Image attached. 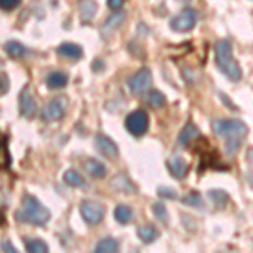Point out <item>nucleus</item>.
Listing matches in <instances>:
<instances>
[{"mask_svg": "<svg viewBox=\"0 0 253 253\" xmlns=\"http://www.w3.org/2000/svg\"><path fill=\"white\" fill-rule=\"evenodd\" d=\"M9 91V76L5 73L0 75V95H5Z\"/></svg>", "mask_w": 253, "mask_h": 253, "instance_id": "nucleus-31", "label": "nucleus"}, {"mask_svg": "<svg viewBox=\"0 0 253 253\" xmlns=\"http://www.w3.org/2000/svg\"><path fill=\"white\" fill-rule=\"evenodd\" d=\"M96 12H98V5L95 0H83V2L80 3V17L84 24L95 19Z\"/></svg>", "mask_w": 253, "mask_h": 253, "instance_id": "nucleus-17", "label": "nucleus"}, {"mask_svg": "<svg viewBox=\"0 0 253 253\" xmlns=\"http://www.w3.org/2000/svg\"><path fill=\"white\" fill-rule=\"evenodd\" d=\"M213 128L216 135L226 140L224 150H226L228 156H233V154L238 152V149L242 147L243 138L248 133L247 124H243L242 120H236V118H221V120H216L213 124Z\"/></svg>", "mask_w": 253, "mask_h": 253, "instance_id": "nucleus-1", "label": "nucleus"}, {"mask_svg": "<svg viewBox=\"0 0 253 253\" xmlns=\"http://www.w3.org/2000/svg\"><path fill=\"white\" fill-rule=\"evenodd\" d=\"M137 235H138V238H140V242H142V243L150 245V243H154V242H156V240L159 238L161 231H159L157 228L154 226V224L145 223V224H142V226H138V228H137Z\"/></svg>", "mask_w": 253, "mask_h": 253, "instance_id": "nucleus-13", "label": "nucleus"}, {"mask_svg": "<svg viewBox=\"0 0 253 253\" xmlns=\"http://www.w3.org/2000/svg\"><path fill=\"white\" fill-rule=\"evenodd\" d=\"M166 164H167V169H169V172L172 177L184 179L187 175V164H186V161H182V157L172 156V157H169V161H167Z\"/></svg>", "mask_w": 253, "mask_h": 253, "instance_id": "nucleus-11", "label": "nucleus"}, {"mask_svg": "<svg viewBox=\"0 0 253 253\" xmlns=\"http://www.w3.org/2000/svg\"><path fill=\"white\" fill-rule=\"evenodd\" d=\"M214 61L219 71L223 73L230 81H240L242 80V68L233 58V49L231 42L228 39H219L214 46Z\"/></svg>", "mask_w": 253, "mask_h": 253, "instance_id": "nucleus-2", "label": "nucleus"}, {"mask_svg": "<svg viewBox=\"0 0 253 253\" xmlns=\"http://www.w3.org/2000/svg\"><path fill=\"white\" fill-rule=\"evenodd\" d=\"M58 54L63 56V58H66V59L76 61V59L83 58V49H81V46H78V44L64 42L58 47Z\"/></svg>", "mask_w": 253, "mask_h": 253, "instance_id": "nucleus-15", "label": "nucleus"}, {"mask_svg": "<svg viewBox=\"0 0 253 253\" xmlns=\"http://www.w3.org/2000/svg\"><path fill=\"white\" fill-rule=\"evenodd\" d=\"M19 112L22 113L26 118H32L36 117V112H38V105H36L34 96L31 95L29 88H22L19 95Z\"/></svg>", "mask_w": 253, "mask_h": 253, "instance_id": "nucleus-10", "label": "nucleus"}, {"mask_svg": "<svg viewBox=\"0 0 253 253\" xmlns=\"http://www.w3.org/2000/svg\"><path fill=\"white\" fill-rule=\"evenodd\" d=\"M107 3H108V9H112L113 12L122 10V7H124V0H107Z\"/></svg>", "mask_w": 253, "mask_h": 253, "instance_id": "nucleus-32", "label": "nucleus"}, {"mask_svg": "<svg viewBox=\"0 0 253 253\" xmlns=\"http://www.w3.org/2000/svg\"><path fill=\"white\" fill-rule=\"evenodd\" d=\"M126 15L124 10H118V12H113L110 17L105 20L103 24V34H110V32H113L115 29H118V27L122 26V24L125 22Z\"/></svg>", "mask_w": 253, "mask_h": 253, "instance_id": "nucleus-16", "label": "nucleus"}, {"mask_svg": "<svg viewBox=\"0 0 253 253\" xmlns=\"http://www.w3.org/2000/svg\"><path fill=\"white\" fill-rule=\"evenodd\" d=\"M179 2H182V3H187V2H189V0H179Z\"/></svg>", "mask_w": 253, "mask_h": 253, "instance_id": "nucleus-36", "label": "nucleus"}, {"mask_svg": "<svg viewBox=\"0 0 253 253\" xmlns=\"http://www.w3.org/2000/svg\"><path fill=\"white\" fill-rule=\"evenodd\" d=\"M150 84H152V71L149 68L138 69L135 75L126 80V86L132 95H142L150 88Z\"/></svg>", "mask_w": 253, "mask_h": 253, "instance_id": "nucleus-5", "label": "nucleus"}, {"mask_svg": "<svg viewBox=\"0 0 253 253\" xmlns=\"http://www.w3.org/2000/svg\"><path fill=\"white\" fill-rule=\"evenodd\" d=\"M113 218H115V221H117V223H120V224L130 223V221L133 219V211H132V208L126 206V205H118V206L115 208V211H113Z\"/></svg>", "mask_w": 253, "mask_h": 253, "instance_id": "nucleus-22", "label": "nucleus"}, {"mask_svg": "<svg viewBox=\"0 0 253 253\" xmlns=\"http://www.w3.org/2000/svg\"><path fill=\"white\" fill-rule=\"evenodd\" d=\"M95 145H96L98 152L103 157L110 159V161L118 157V145L108 135H105V133H98L95 137Z\"/></svg>", "mask_w": 253, "mask_h": 253, "instance_id": "nucleus-9", "label": "nucleus"}, {"mask_svg": "<svg viewBox=\"0 0 253 253\" xmlns=\"http://www.w3.org/2000/svg\"><path fill=\"white\" fill-rule=\"evenodd\" d=\"M208 196H210L211 203L214 205L216 210H223V208L228 205V201H230V196L223 189H211L210 193H208Z\"/></svg>", "mask_w": 253, "mask_h": 253, "instance_id": "nucleus-23", "label": "nucleus"}, {"mask_svg": "<svg viewBox=\"0 0 253 253\" xmlns=\"http://www.w3.org/2000/svg\"><path fill=\"white\" fill-rule=\"evenodd\" d=\"M64 182H66L69 187H75V189H84V187H86V182H84L83 175L75 169H68L66 172H64Z\"/></svg>", "mask_w": 253, "mask_h": 253, "instance_id": "nucleus-20", "label": "nucleus"}, {"mask_svg": "<svg viewBox=\"0 0 253 253\" xmlns=\"http://www.w3.org/2000/svg\"><path fill=\"white\" fill-rule=\"evenodd\" d=\"M118 248H120V245L115 238H112V236H107V238L100 240V242L96 243L95 247V252L96 253H115L118 252Z\"/></svg>", "mask_w": 253, "mask_h": 253, "instance_id": "nucleus-24", "label": "nucleus"}, {"mask_svg": "<svg viewBox=\"0 0 253 253\" xmlns=\"http://www.w3.org/2000/svg\"><path fill=\"white\" fill-rule=\"evenodd\" d=\"M182 205H186L189 208H198V210H203V208H205V203H203V199L198 191H191L189 194H186L184 198H182Z\"/></svg>", "mask_w": 253, "mask_h": 253, "instance_id": "nucleus-27", "label": "nucleus"}, {"mask_svg": "<svg viewBox=\"0 0 253 253\" xmlns=\"http://www.w3.org/2000/svg\"><path fill=\"white\" fill-rule=\"evenodd\" d=\"M66 107H68L66 98H63V96L54 98V100H51L46 107H44L42 118L46 122H58L64 117V113H66Z\"/></svg>", "mask_w": 253, "mask_h": 253, "instance_id": "nucleus-8", "label": "nucleus"}, {"mask_svg": "<svg viewBox=\"0 0 253 253\" xmlns=\"http://www.w3.org/2000/svg\"><path fill=\"white\" fill-rule=\"evenodd\" d=\"M26 250L31 253H47L49 247L44 240L41 238H26Z\"/></svg>", "mask_w": 253, "mask_h": 253, "instance_id": "nucleus-26", "label": "nucleus"}, {"mask_svg": "<svg viewBox=\"0 0 253 253\" xmlns=\"http://www.w3.org/2000/svg\"><path fill=\"white\" fill-rule=\"evenodd\" d=\"M49 219H51V213L42 203L39 201L36 196L27 194L24 198L22 208L15 213V221L17 223H29L34 226H44Z\"/></svg>", "mask_w": 253, "mask_h": 253, "instance_id": "nucleus-3", "label": "nucleus"}, {"mask_svg": "<svg viewBox=\"0 0 253 253\" xmlns=\"http://www.w3.org/2000/svg\"><path fill=\"white\" fill-rule=\"evenodd\" d=\"M5 52L10 56V58L17 59V58H24V56L27 54V49L24 44L17 42V41H9V42H5Z\"/></svg>", "mask_w": 253, "mask_h": 253, "instance_id": "nucleus-25", "label": "nucleus"}, {"mask_svg": "<svg viewBox=\"0 0 253 253\" xmlns=\"http://www.w3.org/2000/svg\"><path fill=\"white\" fill-rule=\"evenodd\" d=\"M93 71H101V69H103L105 68V64H103V61H101V59H95V61H93Z\"/></svg>", "mask_w": 253, "mask_h": 253, "instance_id": "nucleus-35", "label": "nucleus"}, {"mask_svg": "<svg viewBox=\"0 0 253 253\" xmlns=\"http://www.w3.org/2000/svg\"><path fill=\"white\" fill-rule=\"evenodd\" d=\"M157 194L159 198L162 199H169V201H174V199H177V194H175L174 189H170V187H166V186H161L157 189Z\"/></svg>", "mask_w": 253, "mask_h": 253, "instance_id": "nucleus-29", "label": "nucleus"}, {"mask_svg": "<svg viewBox=\"0 0 253 253\" xmlns=\"http://www.w3.org/2000/svg\"><path fill=\"white\" fill-rule=\"evenodd\" d=\"M198 137H199V128L189 122V124L184 125V128L181 130V133H179V145L189 147Z\"/></svg>", "mask_w": 253, "mask_h": 253, "instance_id": "nucleus-14", "label": "nucleus"}, {"mask_svg": "<svg viewBox=\"0 0 253 253\" xmlns=\"http://www.w3.org/2000/svg\"><path fill=\"white\" fill-rule=\"evenodd\" d=\"M84 167H86L88 174L91 175V177L95 179H103L105 175H107V166L101 164L100 161H96V159H88L86 162H84Z\"/></svg>", "mask_w": 253, "mask_h": 253, "instance_id": "nucleus-19", "label": "nucleus"}, {"mask_svg": "<svg viewBox=\"0 0 253 253\" xmlns=\"http://www.w3.org/2000/svg\"><path fill=\"white\" fill-rule=\"evenodd\" d=\"M219 98H221L223 103L226 105V107L230 108V110H238V108H236V105H233V101H231L230 98H228L226 95H224V93H219Z\"/></svg>", "mask_w": 253, "mask_h": 253, "instance_id": "nucleus-34", "label": "nucleus"}, {"mask_svg": "<svg viewBox=\"0 0 253 253\" xmlns=\"http://www.w3.org/2000/svg\"><path fill=\"white\" fill-rule=\"evenodd\" d=\"M145 103L154 110H161L166 107L167 100L162 91H159V89H150V91L145 95Z\"/></svg>", "mask_w": 253, "mask_h": 253, "instance_id": "nucleus-18", "label": "nucleus"}, {"mask_svg": "<svg viewBox=\"0 0 253 253\" xmlns=\"http://www.w3.org/2000/svg\"><path fill=\"white\" fill-rule=\"evenodd\" d=\"M125 128L133 137H142L149 128V115L144 110H135L125 118Z\"/></svg>", "mask_w": 253, "mask_h": 253, "instance_id": "nucleus-4", "label": "nucleus"}, {"mask_svg": "<svg viewBox=\"0 0 253 253\" xmlns=\"http://www.w3.org/2000/svg\"><path fill=\"white\" fill-rule=\"evenodd\" d=\"M152 213L154 216L159 219V221H162V223H169V216H167V210H166V206L162 205V203H156V205H152Z\"/></svg>", "mask_w": 253, "mask_h": 253, "instance_id": "nucleus-28", "label": "nucleus"}, {"mask_svg": "<svg viewBox=\"0 0 253 253\" xmlns=\"http://www.w3.org/2000/svg\"><path fill=\"white\" fill-rule=\"evenodd\" d=\"M2 252L5 253H17V248L12 245L9 240H2Z\"/></svg>", "mask_w": 253, "mask_h": 253, "instance_id": "nucleus-33", "label": "nucleus"}, {"mask_svg": "<svg viewBox=\"0 0 253 253\" xmlns=\"http://www.w3.org/2000/svg\"><path fill=\"white\" fill-rule=\"evenodd\" d=\"M20 3V0H0V7H2L3 12H10L14 9H17Z\"/></svg>", "mask_w": 253, "mask_h": 253, "instance_id": "nucleus-30", "label": "nucleus"}, {"mask_svg": "<svg viewBox=\"0 0 253 253\" xmlns=\"http://www.w3.org/2000/svg\"><path fill=\"white\" fill-rule=\"evenodd\" d=\"M112 186L113 189L120 191V193H125V194H135L137 193V186L133 184L132 179H128V175L126 174H118L113 177L112 181Z\"/></svg>", "mask_w": 253, "mask_h": 253, "instance_id": "nucleus-12", "label": "nucleus"}, {"mask_svg": "<svg viewBox=\"0 0 253 253\" xmlns=\"http://www.w3.org/2000/svg\"><path fill=\"white\" fill-rule=\"evenodd\" d=\"M196 20H198L196 10L187 7V9L179 12V14L170 20V27H172V31L175 32H187L196 26Z\"/></svg>", "mask_w": 253, "mask_h": 253, "instance_id": "nucleus-7", "label": "nucleus"}, {"mask_svg": "<svg viewBox=\"0 0 253 253\" xmlns=\"http://www.w3.org/2000/svg\"><path fill=\"white\" fill-rule=\"evenodd\" d=\"M80 213L84 223H88L89 226H96V224L103 221L105 208L96 201H83L80 205Z\"/></svg>", "mask_w": 253, "mask_h": 253, "instance_id": "nucleus-6", "label": "nucleus"}, {"mask_svg": "<svg viewBox=\"0 0 253 253\" xmlns=\"http://www.w3.org/2000/svg\"><path fill=\"white\" fill-rule=\"evenodd\" d=\"M46 84H47V88H51V89L64 88L68 84V75L66 73H61V71L51 73V75H47V78H46Z\"/></svg>", "mask_w": 253, "mask_h": 253, "instance_id": "nucleus-21", "label": "nucleus"}]
</instances>
